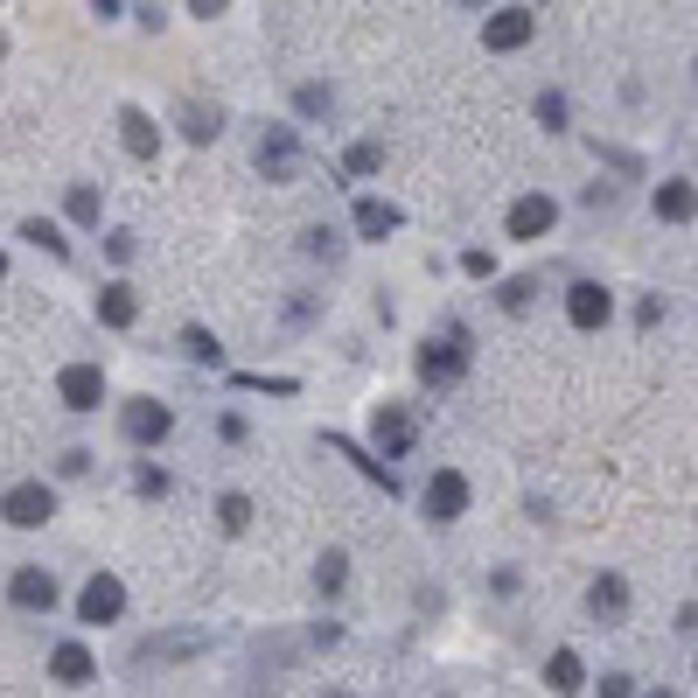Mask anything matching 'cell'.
<instances>
[{"instance_id":"obj_30","label":"cell","mask_w":698,"mask_h":698,"mask_svg":"<svg viewBox=\"0 0 698 698\" xmlns=\"http://www.w3.org/2000/svg\"><path fill=\"white\" fill-rule=\"evenodd\" d=\"M301 252H307V258H343V245H335V230H328V224L301 230Z\"/></svg>"},{"instance_id":"obj_16","label":"cell","mask_w":698,"mask_h":698,"mask_svg":"<svg viewBox=\"0 0 698 698\" xmlns=\"http://www.w3.org/2000/svg\"><path fill=\"white\" fill-rule=\"evenodd\" d=\"M350 217H356V230H364V238H392V230L405 224V210H399V203H384V196H356Z\"/></svg>"},{"instance_id":"obj_22","label":"cell","mask_w":698,"mask_h":698,"mask_svg":"<svg viewBox=\"0 0 698 698\" xmlns=\"http://www.w3.org/2000/svg\"><path fill=\"white\" fill-rule=\"evenodd\" d=\"M63 210H70V224H85V230H91L98 217H106V196H98L91 183H77V189L63 196Z\"/></svg>"},{"instance_id":"obj_17","label":"cell","mask_w":698,"mask_h":698,"mask_svg":"<svg viewBox=\"0 0 698 698\" xmlns=\"http://www.w3.org/2000/svg\"><path fill=\"white\" fill-rule=\"evenodd\" d=\"M49 678H57V685H91L98 657L85 650V642H57V650H49Z\"/></svg>"},{"instance_id":"obj_19","label":"cell","mask_w":698,"mask_h":698,"mask_svg":"<svg viewBox=\"0 0 698 698\" xmlns=\"http://www.w3.org/2000/svg\"><path fill=\"white\" fill-rule=\"evenodd\" d=\"M587 608L601 615V622H622V615H629V580L622 573H601V580L587 587Z\"/></svg>"},{"instance_id":"obj_10","label":"cell","mask_w":698,"mask_h":698,"mask_svg":"<svg viewBox=\"0 0 698 698\" xmlns=\"http://www.w3.org/2000/svg\"><path fill=\"white\" fill-rule=\"evenodd\" d=\"M8 601L21 615H49V608H57V573H42V566H14V573H8Z\"/></svg>"},{"instance_id":"obj_13","label":"cell","mask_w":698,"mask_h":698,"mask_svg":"<svg viewBox=\"0 0 698 698\" xmlns=\"http://www.w3.org/2000/svg\"><path fill=\"white\" fill-rule=\"evenodd\" d=\"M650 210H657L663 224H691V217H698V183H691V175H670V183L650 189Z\"/></svg>"},{"instance_id":"obj_37","label":"cell","mask_w":698,"mask_h":698,"mask_svg":"<svg viewBox=\"0 0 698 698\" xmlns=\"http://www.w3.org/2000/svg\"><path fill=\"white\" fill-rule=\"evenodd\" d=\"M106 252H112L119 266H126V258H134V230H106Z\"/></svg>"},{"instance_id":"obj_27","label":"cell","mask_w":698,"mask_h":698,"mask_svg":"<svg viewBox=\"0 0 698 698\" xmlns=\"http://www.w3.org/2000/svg\"><path fill=\"white\" fill-rule=\"evenodd\" d=\"M183 350H189V356H196V364H210V371H217V364H224V343H217V335H210V328H196V322H189V328H183Z\"/></svg>"},{"instance_id":"obj_8","label":"cell","mask_w":698,"mask_h":698,"mask_svg":"<svg viewBox=\"0 0 698 698\" xmlns=\"http://www.w3.org/2000/svg\"><path fill=\"white\" fill-rule=\"evenodd\" d=\"M608 315H615V294L601 287V279H573V287H566V322L573 328H608Z\"/></svg>"},{"instance_id":"obj_14","label":"cell","mask_w":698,"mask_h":698,"mask_svg":"<svg viewBox=\"0 0 698 698\" xmlns=\"http://www.w3.org/2000/svg\"><path fill=\"white\" fill-rule=\"evenodd\" d=\"M322 448H335V454H343V461H350V469H356V475H364V482H377V489H384V497H399V475H392V469H384V461H377V454H364V448H356V441H350V433H322Z\"/></svg>"},{"instance_id":"obj_33","label":"cell","mask_w":698,"mask_h":698,"mask_svg":"<svg viewBox=\"0 0 698 698\" xmlns=\"http://www.w3.org/2000/svg\"><path fill=\"white\" fill-rule=\"evenodd\" d=\"M538 119L559 134V126H566V91H538Z\"/></svg>"},{"instance_id":"obj_9","label":"cell","mask_w":698,"mask_h":698,"mask_svg":"<svg viewBox=\"0 0 698 698\" xmlns=\"http://www.w3.org/2000/svg\"><path fill=\"white\" fill-rule=\"evenodd\" d=\"M77 615H85L91 629L119 622V615H126V587H119V573H91V580H85V593H77Z\"/></svg>"},{"instance_id":"obj_39","label":"cell","mask_w":698,"mask_h":698,"mask_svg":"<svg viewBox=\"0 0 698 698\" xmlns=\"http://www.w3.org/2000/svg\"><path fill=\"white\" fill-rule=\"evenodd\" d=\"M322 698H350V691H335V685H328V691H322Z\"/></svg>"},{"instance_id":"obj_23","label":"cell","mask_w":698,"mask_h":698,"mask_svg":"<svg viewBox=\"0 0 698 698\" xmlns=\"http://www.w3.org/2000/svg\"><path fill=\"white\" fill-rule=\"evenodd\" d=\"M21 238H29V245H42L49 258H70V238H63V230L49 224V217H21Z\"/></svg>"},{"instance_id":"obj_18","label":"cell","mask_w":698,"mask_h":698,"mask_svg":"<svg viewBox=\"0 0 698 698\" xmlns=\"http://www.w3.org/2000/svg\"><path fill=\"white\" fill-rule=\"evenodd\" d=\"M98 322H106V328H134V322H140V294L126 287V279L98 287Z\"/></svg>"},{"instance_id":"obj_11","label":"cell","mask_w":698,"mask_h":698,"mask_svg":"<svg viewBox=\"0 0 698 698\" xmlns=\"http://www.w3.org/2000/svg\"><path fill=\"white\" fill-rule=\"evenodd\" d=\"M57 399H63L70 412H98V405H106V371H98V364H70V371L57 377Z\"/></svg>"},{"instance_id":"obj_12","label":"cell","mask_w":698,"mask_h":698,"mask_svg":"<svg viewBox=\"0 0 698 698\" xmlns=\"http://www.w3.org/2000/svg\"><path fill=\"white\" fill-rule=\"evenodd\" d=\"M531 36H538V14L531 8H497V14L482 21V42L489 49H524Z\"/></svg>"},{"instance_id":"obj_6","label":"cell","mask_w":698,"mask_h":698,"mask_svg":"<svg viewBox=\"0 0 698 698\" xmlns=\"http://www.w3.org/2000/svg\"><path fill=\"white\" fill-rule=\"evenodd\" d=\"M371 441H377V454H384V461H405V454H412V441H420V433H412V412H405V405H392V399L371 405Z\"/></svg>"},{"instance_id":"obj_40","label":"cell","mask_w":698,"mask_h":698,"mask_svg":"<svg viewBox=\"0 0 698 698\" xmlns=\"http://www.w3.org/2000/svg\"><path fill=\"white\" fill-rule=\"evenodd\" d=\"M0 279H8V252H0Z\"/></svg>"},{"instance_id":"obj_7","label":"cell","mask_w":698,"mask_h":698,"mask_svg":"<svg viewBox=\"0 0 698 698\" xmlns=\"http://www.w3.org/2000/svg\"><path fill=\"white\" fill-rule=\"evenodd\" d=\"M552 224H559V203H552L545 189L517 196V203H510V217H503V230H510V238H524V245H538V238H545Z\"/></svg>"},{"instance_id":"obj_20","label":"cell","mask_w":698,"mask_h":698,"mask_svg":"<svg viewBox=\"0 0 698 698\" xmlns=\"http://www.w3.org/2000/svg\"><path fill=\"white\" fill-rule=\"evenodd\" d=\"M545 685H552L559 698H580V691H587V663H580V650H552V657H545Z\"/></svg>"},{"instance_id":"obj_35","label":"cell","mask_w":698,"mask_h":698,"mask_svg":"<svg viewBox=\"0 0 698 698\" xmlns=\"http://www.w3.org/2000/svg\"><path fill=\"white\" fill-rule=\"evenodd\" d=\"M461 273H469V279H489V273H497V258L475 245V252H461Z\"/></svg>"},{"instance_id":"obj_5","label":"cell","mask_w":698,"mask_h":698,"mask_svg":"<svg viewBox=\"0 0 698 698\" xmlns=\"http://www.w3.org/2000/svg\"><path fill=\"white\" fill-rule=\"evenodd\" d=\"M420 510H426V524H454V517H469V475H461V469H433Z\"/></svg>"},{"instance_id":"obj_1","label":"cell","mask_w":698,"mask_h":698,"mask_svg":"<svg viewBox=\"0 0 698 698\" xmlns=\"http://www.w3.org/2000/svg\"><path fill=\"white\" fill-rule=\"evenodd\" d=\"M301 168H307L301 134L294 126H266V134H258V175H266V183H301Z\"/></svg>"},{"instance_id":"obj_41","label":"cell","mask_w":698,"mask_h":698,"mask_svg":"<svg viewBox=\"0 0 698 698\" xmlns=\"http://www.w3.org/2000/svg\"><path fill=\"white\" fill-rule=\"evenodd\" d=\"M0 57H8V36H0Z\"/></svg>"},{"instance_id":"obj_26","label":"cell","mask_w":698,"mask_h":698,"mask_svg":"<svg viewBox=\"0 0 698 698\" xmlns=\"http://www.w3.org/2000/svg\"><path fill=\"white\" fill-rule=\"evenodd\" d=\"M230 384H238V392H273V399H294L301 392V377H266V371H238Z\"/></svg>"},{"instance_id":"obj_32","label":"cell","mask_w":698,"mask_h":698,"mask_svg":"<svg viewBox=\"0 0 698 698\" xmlns=\"http://www.w3.org/2000/svg\"><path fill=\"white\" fill-rule=\"evenodd\" d=\"M531 294H538V279H503V307H510V315H524V307H531Z\"/></svg>"},{"instance_id":"obj_28","label":"cell","mask_w":698,"mask_h":698,"mask_svg":"<svg viewBox=\"0 0 698 698\" xmlns=\"http://www.w3.org/2000/svg\"><path fill=\"white\" fill-rule=\"evenodd\" d=\"M377 168H384V147H377V140H350L343 175H377Z\"/></svg>"},{"instance_id":"obj_29","label":"cell","mask_w":698,"mask_h":698,"mask_svg":"<svg viewBox=\"0 0 698 698\" xmlns=\"http://www.w3.org/2000/svg\"><path fill=\"white\" fill-rule=\"evenodd\" d=\"M196 650H203V636H168V642H140L134 657L154 663V657H196Z\"/></svg>"},{"instance_id":"obj_38","label":"cell","mask_w":698,"mask_h":698,"mask_svg":"<svg viewBox=\"0 0 698 698\" xmlns=\"http://www.w3.org/2000/svg\"><path fill=\"white\" fill-rule=\"evenodd\" d=\"M642 698H678V691H663V685H657V691H642Z\"/></svg>"},{"instance_id":"obj_2","label":"cell","mask_w":698,"mask_h":698,"mask_svg":"<svg viewBox=\"0 0 698 698\" xmlns=\"http://www.w3.org/2000/svg\"><path fill=\"white\" fill-rule=\"evenodd\" d=\"M420 377L426 384H461V377H469V328L454 322L441 343H426L420 350Z\"/></svg>"},{"instance_id":"obj_15","label":"cell","mask_w":698,"mask_h":698,"mask_svg":"<svg viewBox=\"0 0 698 698\" xmlns=\"http://www.w3.org/2000/svg\"><path fill=\"white\" fill-rule=\"evenodd\" d=\"M119 140H126L134 161H154V154H161V126H154L140 106H119Z\"/></svg>"},{"instance_id":"obj_36","label":"cell","mask_w":698,"mask_h":698,"mask_svg":"<svg viewBox=\"0 0 698 698\" xmlns=\"http://www.w3.org/2000/svg\"><path fill=\"white\" fill-rule=\"evenodd\" d=\"M601 698H636V678H622V670H608V678H601Z\"/></svg>"},{"instance_id":"obj_34","label":"cell","mask_w":698,"mask_h":698,"mask_svg":"<svg viewBox=\"0 0 698 698\" xmlns=\"http://www.w3.org/2000/svg\"><path fill=\"white\" fill-rule=\"evenodd\" d=\"M134 489L140 497H168V469H134Z\"/></svg>"},{"instance_id":"obj_24","label":"cell","mask_w":698,"mask_h":698,"mask_svg":"<svg viewBox=\"0 0 698 698\" xmlns=\"http://www.w3.org/2000/svg\"><path fill=\"white\" fill-rule=\"evenodd\" d=\"M245 524H252V497H238V489H230V497H217V531L238 538Z\"/></svg>"},{"instance_id":"obj_25","label":"cell","mask_w":698,"mask_h":698,"mask_svg":"<svg viewBox=\"0 0 698 698\" xmlns=\"http://www.w3.org/2000/svg\"><path fill=\"white\" fill-rule=\"evenodd\" d=\"M343 580H350V552H343V545H328L322 566H315V587H322V593H343Z\"/></svg>"},{"instance_id":"obj_3","label":"cell","mask_w":698,"mask_h":698,"mask_svg":"<svg viewBox=\"0 0 698 698\" xmlns=\"http://www.w3.org/2000/svg\"><path fill=\"white\" fill-rule=\"evenodd\" d=\"M0 517H8L14 531H42L49 517H57V489L49 482H14L8 497H0Z\"/></svg>"},{"instance_id":"obj_31","label":"cell","mask_w":698,"mask_h":698,"mask_svg":"<svg viewBox=\"0 0 698 698\" xmlns=\"http://www.w3.org/2000/svg\"><path fill=\"white\" fill-rule=\"evenodd\" d=\"M294 106H301L307 119H322V112L335 106V91H328V85H301V91H294Z\"/></svg>"},{"instance_id":"obj_21","label":"cell","mask_w":698,"mask_h":698,"mask_svg":"<svg viewBox=\"0 0 698 698\" xmlns=\"http://www.w3.org/2000/svg\"><path fill=\"white\" fill-rule=\"evenodd\" d=\"M183 134H189L196 147H210V140L224 134V106H203V98H189V106H183Z\"/></svg>"},{"instance_id":"obj_4","label":"cell","mask_w":698,"mask_h":698,"mask_svg":"<svg viewBox=\"0 0 698 698\" xmlns=\"http://www.w3.org/2000/svg\"><path fill=\"white\" fill-rule=\"evenodd\" d=\"M119 433H126L134 448H161L168 433H175V412L154 405V399H126V405H119Z\"/></svg>"}]
</instances>
